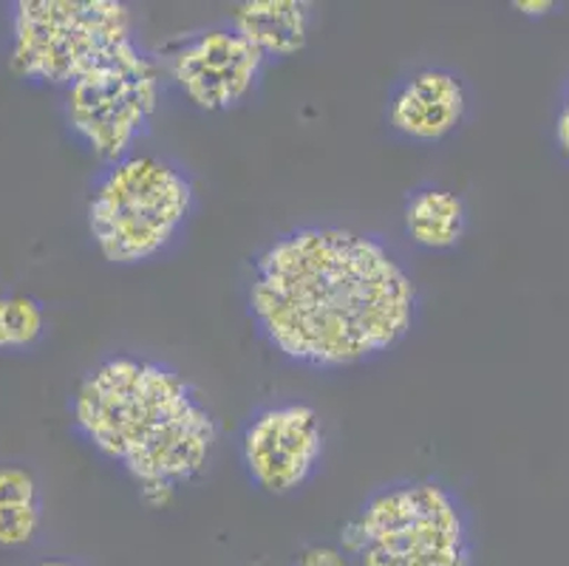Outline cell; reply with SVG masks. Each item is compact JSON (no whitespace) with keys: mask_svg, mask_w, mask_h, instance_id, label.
Here are the masks:
<instances>
[{"mask_svg":"<svg viewBox=\"0 0 569 566\" xmlns=\"http://www.w3.org/2000/svg\"><path fill=\"white\" fill-rule=\"evenodd\" d=\"M419 287L395 247L340 225H301L252 258L247 315L283 360L355 368L395 351L417 324Z\"/></svg>","mask_w":569,"mask_h":566,"instance_id":"cell-1","label":"cell"},{"mask_svg":"<svg viewBox=\"0 0 569 566\" xmlns=\"http://www.w3.org/2000/svg\"><path fill=\"white\" fill-rule=\"evenodd\" d=\"M69 411L82 443L117 465L157 510L199 479L219 448V423L193 383L170 363L131 351L88 368Z\"/></svg>","mask_w":569,"mask_h":566,"instance_id":"cell-2","label":"cell"},{"mask_svg":"<svg viewBox=\"0 0 569 566\" xmlns=\"http://www.w3.org/2000/svg\"><path fill=\"white\" fill-rule=\"evenodd\" d=\"M199 210L193 176L151 150L106 165L86 205L88 236L113 267H142L168 256Z\"/></svg>","mask_w":569,"mask_h":566,"instance_id":"cell-3","label":"cell"},{"mask_svg":"<svg viewBox=\"0 0 569 566\" xmlns=\"http://www.w3.org/2000/svg\"><path fill=\"white\" fill-rule=\"evenodd\" d=\"M355 566H473V522L462 496L439 479L382 485L340 527Z\"/></svg>","mask_w":569,"mask_h":566,"instance_id":"cell-4","label":"cell"},{"mask_svg":"<svg viewBox=\"0 0 569 566\" xmlns=\"http://www.w3.org/2000/svg\"><path fill=\"white\" fill-rule=\"evenodd\" d=\"M133 38L137 20L119 0H18L9 9V69L66 91Z\"/></svg>","mask_w":569,"mask_h":566,"instance_id":"cell-5","label":"cell"},{"mask_svg":"<svg viewBox=\"0 0 569 566\" xmlns=\"http://www.w3.org/2000/svg\"><path fill=\"white\" fill-rule=\"evenodd\" d=\"M164 86L162 57L139 38L128 40L63 91L71 137L102 165L137 153L157 122Z\"/></svg>","mask_w":569,"mask_h":566,"instance_id":"cell-6","label":"cell"},{"mask_svg":"<svg viewBox=\"0 0 569 566\" xmlns=\"http://www.w3.org/2000/svg\"><path fill=\"white\" fill-rule=\"evenodd\" d=\"M269 60L227 20L176 38L164 49V80L201 113H227L256 97Z\"/></svg>","mask_w":569,"mask_h":566,"instance_id":"cell-7","label":"cell"},{"mask_svg":"<svg viewBox=\"0 0 569 566\" xmlns=\"http://www.w3.org/2000/svg\"><path fill=\"white\" fill-rule=\"evenodd\" d=\"M323 456V417L301 399L263 405L238 436V459L250 485L276 498L307 487L318 476Z\"/></svg>","mask_w":569,"mask_h":566,"instance_id":"cell-8","label":"cell"},{"mask_svg":"<svg viewBox=\"0 0 569 566\" xmlns=\"http://www.w3.org/2000/svg\"><path fill=\"white\" fill-rule=\"evenodd\" d=\"M470 93L462 77L445 66L411 71L388 93V128L413 145H439L462 128Z\"/></svg>","mask_w":569,"mask_h":566,"instance_id":"cell-9","label":"cell"},{"mask_svg":"<svg viewBox=\"0 0 569 566\" xmlns=\"http://www.w3.org/2000/svg\"><path fill=\"white\" fill-rule=\"evenodd\" d=\"M236 26L269 62L301 54L312 38L315 9L307 0H247L230 14Z\"/></svg>","mask_w":569,"mask_h":566,"instance_id":"cell-10","label":"cell"},{"mask_svg":"<svg viewBox=\"0 0 569 566\" xmlns=\"http://www.w3.org/2000/svg\"><path fill=\"white\" fill-rule=\"evenodd\" d=\"M402 230L413 247L426 252H451L468 232V205L448 187H417L402 205Z\"/></svg>","mask_w":569,"mask_h":566,"instance_id":"cell-11","label":"cell"},{"mask_svg":"<svg viewBox=\"0 0 569 566\" xmlns=\"http://www.w3.org/2000/svg\"><path fill=\"white\" fill-rule=\"evenodd\" d=\"M43 527V493L23 465H0V549H23Z\"/></svg>","mask_w":569,"mask_h":566,"instance_id":"cell-12","label":"cell"},{"mask_svg":"<svg viewBox=\"0 0 569 566\" xmlns=\"http://www.w3.org/2000/svg\"><path fill=\"white\" fill-rule=\"evenodd\" d=\"M49 331L40 300L29 295H0V351H29Z\"/></svg>","mask_w":569,"mask_h":566,"instance_id":"cell-13","label":"cell"},{"mask_svg":"<svg viewBox=\"0 0 569 566\" xmlns=\"http://www.w3.org/2000/svg\"><path fill=\"white\" fill-rule=\"evenodd\" d=\"M298 566H349V555L332 544H315L303 549Z\"/></svg>","mask_w":569,"mask_h":566,"instance_id":"cell-14","label":"cell"},{"mask_svg":"<svg viewBox=\"0 0 569 566\" xmlns=\"http://www.w3.org/2000/svg\"><path fill=\"white\" fill-rule=\"evenodd\" d=\"M552 139H556L558 153L569 162V82L561 93V102H558L556 125H552Z\"/></svg>","mask_w":569,"mask_h":566,"instance_id":"cell-15","label":"cell"},{"mask_svg":"<svg viewBox=\"0 0 569 566\" xmlns=\"http://www.w3.org/2000/svg\"><path fill=\"white\" fill-rule=\"evenodd\" d=\"M516 9H519L525 18H545V14H550L552 9H558L556 3H550V0H536V3H530V0H525V3H513Z\"/></svg>","mask_w":569,"mask_h":566,"instance_id":"cell-16","label":"cell"},{"mask_svg":"<svg viewBox=\"0 0 569 566\" xmlns=\"http://www.w3.org/2000/svg\"><path fill=\"white\" fill-rule=\"evenodd\" d=\"M38 566H80V564L71 558H46V560H40Z\"/></svg>","mask_w":569,"mask_h":566,"instance_id":"cell-17","label":"cell"}]
</instances>
